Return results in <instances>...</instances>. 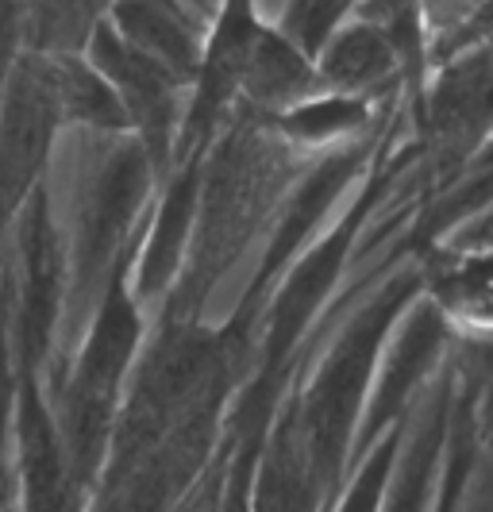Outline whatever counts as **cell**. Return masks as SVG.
Masks as SVG:
<instances>
[{"label":"cell","mask_w":493,"mask_h":512,"mask_svg":"<svg viewBox=\"0 0 493 512\" xmlns=\"http://www.w3.org/2000/svg\"><path fill=\"white\" fill-rule=\"evenodd\" d=\"M397 166H401V158L390 170H374L359 193V201L347 208V216L286 266V274L270 289V297L259 312V324H255V370L251 374L289 378L301 370V362L293 359L305 343V332L343 278L347 262L355 255V243L363 235V224L374 216V208L382 205Z\"/></svg>","instance_id":"cell-5"},{"label":"cell","mask_w":493,"mask_h":512,"mask_svg":"<svg viewBox=\"0 0 493 512\" xmlns=\"http://www.w3.org/2000/svg\"><path fill=\"white\" fill-rule=\"evenodd\" d=\"M312 93H320L316 66L309 54H301L278 27L262 24L251 62L239 81V108L255 112V116H274L289 104L305 101Z\"/></svg>","instance_id":"cell-17"},{"label":"cell","mask_w":493,"mask_h":512,"mask_svg":"<svg viewBox=\"0 0 493 512\" xmlns=\"http://www.w3.org/2000/svg\"><path fill=\"white\" fill-rule=\"evenodd\" d=\"M155 166L135 135H120L116 147H108L101 166L85 185L78 212L74 247L66 255V301L70 324H78L89 308V297L101 293L112 262L124 255L131 239L147 228V201L155 193Z\"/></svg>","instance_id":"cell-6"},{"label":"cell","mask_w":493,"mask_h":512,"mask_svg":"<svg viewBox=\"0 0 493 512\" xmlns=\"http://www.w3.org/2000/svg\"><path fill=\"white\" fill-rule=\"evenodd\" d=\"M293 181L297 151L270 128L266 116L235 104L205 154L189 247L170 293L162 297V316L201 320L208 293L274 220Z\"/></svg>","instance_id":"cell-1"},{"label":"cell","mask_w":493,"mask_h":512,"mask_svg":"<svg viewBox=\"0 0 493 512\" xmlns=\"http://www.w3.org/2000/svg\"><path fill=\"white\" fill-rule=\"evenodd\" d=\"M355 4H359V0H289L278 31H282L301 54L316 58V51L328 43V35H332L339 24H347V16H351Z\"/></svg>","instance_id":"cell-21"},{"label":"cell","mask_w":493,"mask_h":512,"mask_svg":"<svg viewBox=\"0 0 493 512\" xmlns=\"http://www.w3.org/2000/svg\"><path fill=\"white\" fill-rule=\"evenodd\" d=\"M320 93H347V97H378L401 85V62L393 47L370 24H339L328 43L312 58Z\"/></svg>","instance_id":"cell-16"},{"label":"cell","mask_w":493,"mask_h":512,"mask_svg":"<svg viewBox=\"0 0 493 512\" xmlns=\"http://www.w3.org/2000/svg\"><path fill=\"white\" fill-rule=\"evenodd\" d=\"M416 4H420L424 35L436 39L428 47V66H432V58L447 62L451 54H463L470 47H478V43H486V35H467V27L486 31L490 0H416Z\"/></svg>","instance_id":"cell-20"},{"label":"cell","mask_w":493,"mask_h":512,"mask_svg":"<svg viewBox=\"0 0 493 512\" xmlns=\"http://www.w3.org/2000/svg\"><path fill=\"white\" fill-rule=\"evenodd\" d=\"M247 512H328V497L309 462V447L297 428V405H293V385L278 401L274 420L266 428L251 489H247Z\"/></svg>","instance_id":"cell-13"},{"label":"cell","mask_w":493,"mask_h":512,"mask_svg":"<svg viewBox=\"0 0 493 512\" xmlns=\"http://www.w3.org/2000/svg\"><path fill=\"white\" fill-rule=\"evenodd\" d=\"M16 258L0 282V355L16 378H43L66 308V247L47 189L35 185L16 212Z\"/></svg>","instance_id":"cell-4"},{"label":"cell","mask_w":493,"mask_h":512,"mask_svg":"<svg viewBox=\"0 0 493 512\" xmlns=\"http://www.w3.org/2000/svg\"><path fill=\"white\" fill-rule=\"evenodd\" d=\"M139 239H143V231L124 247V255L112 262V274L97 297V312L85 328L74 366L66 370V378H54L51 389L43 385L62 447H66L70 478L85 505L101 478L131 362L143 347V312L131 293V262L139 251Z\"/></svg>","instance_id":"cell-2"},{"label":"cell","mask_w":493,"mask_h":512,"mask_svg":"<svg viewBox=\"0 0 493 512\" xmlns=\"http://www.w3.org/2000/svg\"><path fill=\"white\" fill-rule=\"evenodd\" d=\"M12 505V486H0V512H8Z\"/></svg>","instance_id":"cell-22"},{"label":"cell","mask_w":493,"mask_h":512,"mask_svg":"<svg viewBox=\"0 0 493 512\" xmlns=\"http://www.w3.org/2000/svg\"><path fill=\"white\" fill-rule=\"evenodd\" d=\"M374 147H378V143L370 139V143H351V147L328 151L312 170H305V178H297L289 185L282 205L274 212V228H270V239H266L259 270H255L251 285L243 289L239 305L262 312L270 289L286 274L289 262L309 247V239L316 235V228L324 224V216L332 212L336 197L355 178H363V170L374 162Z\"/></svg>","instance_id":"cell-9"},{"label":"cell","mask_w":493,"mask_h":512,"mask_svg":"<svg viewBox=\"0 0 493 512\" xmlns=\"http://www.w3.org/2000/svg\"><path fill=\"white\" fill-rule=\"evenodd\" d=\"M81 54L112 85L116 101L128 116L131 135L143 143V151L155 166V178L162 181L174 166V143H178L185 112L182 97L189 85L178 81L166 66H158L155 58H147L131 43H124L116 35V27L108 24V16L93 27V35H89Z\"/></svg>","instance_id":"cell-8"},{"label":"cell","mask_w":493,"mask_h":512,"mask_svg":"<svg viewBox=\"0 0 493 512\" xmlns=\"http://www.w3.org/2000/svg\"><path fill=\"white\" fill-rule=\"evenodd\" d=\"M108 24L139 54L155 58L178 81L193 85L205 31L193 20V12H185L182 0H116L108 8Z\"/></svg>","instance_id":"cell-15"},{"label":"cell","mask_w":493,"mask_h":512,"mask_svg":"<svg viewBox=\"0 0 493 512\" xmlns=\"http://www.w3.org/2000/svg\"><path fill=\"white\" fill-rule=\"evenodd\" d=\"M116 0H16L27 54H81Z\"/></svg>","instance_id":"cell-18"},{"label":"cell","mask_w":493,"mask_h":512,"mask_svg":"<svg viewBox=\"0 0 493 512\" xmlns=\"http://www.w3.org/2000/svg\"><path fill=\"white\" fill-rule=\"evenodd\" d=\"M266 120L293 151H309V147H328L336 139L363 131L370 124V101L347 97V93H312Z\"/></svg>","instance_id":"cell-19"},{"label":"cell","mask_w":493,"mask_h":512,"mask_svg":"<svg viewBox=\"0 0 493 512\" xmlns=\"http://www.w3.org/2000/svg\"><path fill=\"white\" fill-rule=\"evenodd\" d=\"M424 293L420 266L397 270L378 285L363 305L355 308L339 335L332 339L328 355L316 362L305 385L293 382V405H297V428L309 447V462L324 486L328 509L347 482V455L366 405V389L374 378L378 355L386 347L397 316Z\"/></svg>","instance_id":"cell-3"},{"label":"cell","mask_w":493,"mask_h":512,"mask_svg":"<svg viewBox=\"0 0 493 512\" xmlns=\"http://www.w3.org/2000/svg\"><path fill=\"white\" fill-rule=\"evenodd\" d=\"M416 128L436 154V170L455 174L467 166V154L486 147L490 131V51L486 43L463 54H451L436 74V85H424L416 108Z\"/></svg>","instance_id":"cell-10"},{"label":"cell","mask_w":493,"mask_h":512,"mask_svg":"<svg viewBox=\"0 0 493 512\" xmlns=\"http://www.w3.org/2000/svg\"><path fill=\"white\" fill-rule=\"evenodd\" d=\"M8 428L16 443L12 493L20 497V512H85V501L70 478V462H66L54 412L43 393V378L12 382Z\"/></svg>","instance_id":"cell-11"},{"label":"cell","mask_w":493,"mask_h":512,"mask_svg":"<svg viewBox=\"0 0 493 512\" xmlns=\"http://www.w3.org/2000/svg\"><path fill=\"white\" fill-rule=\"evenodd\" d=\"M459 385H455V405L447 420V443H443L440 482H436V512H459L470 489V478L482 462V401H486V335H474L463 343L459 355Z\"/></svg>","instance_id":"cell-14"},{"label":"cell","mask_w":493,"mask_h":512,"mask_svg":"<svg viewBox=\"0 0 493 512\" xmlns=\"http://www.w3.org/2000/svg\"><path fill=\"white\" fill-rule=\"evenodd\" d=\"M455 385H459V362L443 359L436 370V385L424 389V397L416 401L413 416L405 424L401 451L393 459L390 482L382 493L378 512H428L440 482L443 443H447V420L455 405Z\"/></svg>","instance_id":"cell-12"},{"label":"cell","mask_w":493,"mask_h":512,"mask_svg":"<svg viewBox=\"0 0 493 512\" xmlns=\"http://www.w3.org/2000/svg\"><path fill=\"white\" fill-rule=\"evenodd\" d=\"M451 335H455V324L428 293H420L413 305L397 316L393 332L386 335V347L378 355L370 389H366L363 416H359L351 455H347V474L393 424H405L413 416L416 401L424 397L428 382L436 378V370L447 359Z\"/></svg>","instance_id":"cell-7"}]
</instances>
